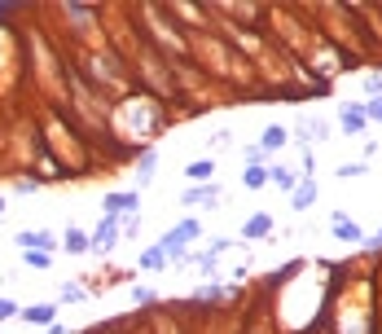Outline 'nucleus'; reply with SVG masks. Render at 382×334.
<instances>
[{"label":"nucleus","instance_id":"5","mask_svg":"<svg viewBox=\"0 0 382 334\" xmlns=\"http://www.w3.org/2000/svg\"><path fill=\"white\" fill-rule=\"evenodd\" d=\"M339 128L347 132V137H360V132L369 128V119H364V102H343L339 106Z\"/></svg>","mask_w":382,"mask_h":334},{"label":"nucleus","instance_id":"14","mask_svg":"<svg viewBox=\"0 0 382 334\" xmlns=\"http://www.w3.org/2000/svg\"><path fill=\"white\" fill-rule=\"evenodd\" d=\"M290 198H294V211H308L312 203H317V180L303 176V180H299V189H294Z\"/></svg>","mask_w":382,"mask_h":334},{"label":"nucleus","instance_id":"28","mask_svg":"<svg viewBox=\"0 0 382 334\" xmlns=\"http://www.w3.org/2000/svg\"><path fill=\"white\" fill-rule=\"evenodd\" d=\"M128 295H132V304H154V290L149 286H132Z\"/></svg>","mask_w":382,"mask_h":334},{"label":"nucleus","instance_id":"10","mask_svg":"<svg viewBox=\"0 0 382 334\" xmlns=\"http://www.w3.org/2000/svg\"><path fill=\"white\" fill-rule=\"evenodd\" d=\"M18 321H27V326H57V304H27Z\"/></svg>","mask_w":382,"mask_h":334},{"label":"nucleus","instance_id":"22","mask_svg":"<svg viewBox=\"0 0 382 334\" xmlns=\"http://www.w3.org/2000/svg\"><path fill=\"white\" fill-rule=\"evenodd\" d=\"M13 316H22V308L13 304L9 295H0V321H13Z\"/></svg>","mask_w":382,"mask_h":334},{"label":"nucleus","instance_id":"11","mask_svg":"<svg viewBox=\"0 0 382 334\" xmlns=\"http://www.w3.org/2000/svg\"><path fill=\"white\" fill-rule=\"evenodd\" d=\"M268 233H273V215L268 211H259V215H251V220L242 225V238L246 242H259V238H268Z\"/></svg>","mask_w":382,"mask_h":334},{"label":"nucleus","instance_id":"13","mask_svg":"<svg viewBox=\"0 0 382 334\" xmlns=\"http://www.w3.org/2000/svg\"><path fill=\"white\" fill-rule=\"evenodd\" d=\"M185 176H189V185H211V176H215V159H193L185 167Z\"/></svg>","mask_w":382,"mask_h":334},{"label":"nucleus","instance_id":"21","mask_svg":"<svg viewBox=\"0 0 382 334\" xmlns=\"http://www.w3.org/2000/svg\"><path fill=\"white\" fill-rule=\"evenodd\" d=\"M84 295H88V286H79V281H62V290H57V304H79Z\"/></svg>","mask_w":382,"mask_h":334},{"label":"nucleus","instance_id":"29","mask_svg":"<svg viewBox=\"0 0 382 334\" xmlns=\"http://www.w3.org/2000/svg\"><path fill=\"white\" fill-rule=\"evenodd\" d=\"M233 246V238H211V255H220V250Z\"/></svg>","mask_w":382,"mask_h":334},{"label":"nucleus","instance_id":"26","mask_svg":"<svg viewBox=\"0 0 382 334\" xmlns=\"http://www.w3.org/2000/svg\"><path fill=\"white\" fill-rule=\"evenodd\" d=\"M364 93H369V97H382V71H369V75H364Z\"/></svg>","mask_w":382,"mask_h":334},{"label":"nucleus","instance_id":"8","mask_svg":"<svg viewBox=\"0 0 382 334\" xmlns=\"http://www.w3.org/2000/svg\"><path fill=\"white\" fill-rule=\"evenodd\" d=\"M62 250H66V255H93V233L71 225V229L62 233Z\"/></svg>","mask_w":382,"mask_h":334},{"label":"nucleus","instance_id":"6","mask_svg":"<svg viewBox=\"0 0 382 334\" xmlns=\"http://www.w3.org/2000/svg\"><path fill=\"white\" fill-rule=\"evenodd\" d=\"M220 198H224L220 185H189L185 194H180V203H185V207H207V211H211V207H220Z\"/></svg>","mask_w":382,"mask_h":334},{"label":"nucleus","instance_id":"27","mask_svg":"<svg viewBox=\"0 0 382 334\" xmlns=\"http://www.w3.org/2000/svg\"><path fill=\"white\" fill-rule=\"evenodd\" d=\"M189 260H193V264H198V269H203L207 277L215 273V255H211V250H203V255H189Z\"/></svg>","mask_w":382,"mask_h":334},{"label":"nucleus","instance_id":"31","mask_svg":"<svg viewBox=\"0 0 382 334\" xmlns=\"http://www.w3.org/2000/svg\"><path fill=\"white\" fill-rule=\"evenodd\" d=\"M0 215H5V194H0Z\"/></svg>","mask_w":382,"mask_h":334},{"label":"nucleus","instance_id":"18","mask_svg":"<svg viewBox=\"0 0 382 334\" xmlns=\"http://www.w3.org/2000/svg\"><path fill=\"white\" fill-rule=\"evenodd\" d=\"M137 264H141V269H145V273H163V269H168V255H163V250H158V246H149V250H145V255H141Z\"/></svg>","mask_w":382,"mask_h":334},{"label":"nucleus","instance_id":"12","mask_svg":"<svg viewBox=\"0 0 382 334\" xmlns=\"http://www.w3.org/2000/svg\"><path fill=\"white\" fill-rule=\"evenodd\" d=\"M281 145H290V132L281 128V123H268V128H264V137H259V149H264V154H277Z\"/></svg>","mask_w":382,"mask_h":334},{"label":"nucleus","instance_id":"4","mask_svg":"<svg viewBox=\"0 0 382 334\" xmlns=\"http://www.w3.org/2000/svg\"><path fill=\"white\" fill-rule=\"evenodd\" d=\"M119 238H123L119 220H110V215H102V225L93 229V255H110V250L119 246Z\"/></svg>","mask_w":382,"mask_h":334},{"label":"nucleus","instance_id":"25","mask_svg":"<svg viewBox=\"0 0 382 334\" xmlns=\"http://www.w3.org/2000/svg\"><path fill=\"white\" fill-rule=\"evenodd\" d=\"M364 119H369V123H382V97H369V102H364Z\"/></svg>","mask_w":382,"mask_h":334},{"label":"nucleus","instance_id":"16","mask_svg":"<svg viewBox=\"0 0 382 334\" xmlns=\"http://www.w3.org/2000/svg\"><path fill=\"white\" fill-rule=\"evenodd\" d=\"M66 18H71L75 27H79V36L93 27V18H97V9H88V5H66Z\"/></svg>","mask_w":382,"mask_h":334},{"label":"nucleus","instance_id":"3","mask_svg":"<svg viewBox=\"0 0 382 334\" xmlns=\"http://www.w3.org/2000/svg\"><path fill=\"white\" fill-rule=\"evenodd\" d=\"M137 207H141L137 189H110V194H102V215H110V220H123V215H132Z\"/></svg>","mask_w":382,"mask_h":334},{"label":"nucleus","instance_id":"19","mask_svg":"<svg viewBox=\"0 0 382 334\" xmlns=\"http://www.w3.org/2000/svg\"><path fill=\"white\" fill-rule=\"evenodd\" d=\"M242 185H246V189H264V185H273V180H268V167H246V172H242Z\"/></svg>","mask_w":382,"mask_h":334},{"label":"nucleus","instance_id":"9","mask_svg":"<svg viewBox=\"0 0 382 334\" xmlns=\"http://www.w3.org/2000/svg\"><path fill=\"white\" fill-rule=\"evenodd\" d=\"M154 167H158V149H141L137 154V194L145 189V185H154Z\"/></svg>","mask_w":382,"mask_h":334},{"label":"nucleus","instance_id":"1","mask_svg":"<svg viewBox=\"0 0 382 334\" xmlns=\"http://www.w3.org/2000/svg\"><path fill=\"white\" fill-rule=\"evenodd\" d=\"M193 238H203V225H198L193 215H189V220H180L176 229L163 233V238H158V250H163V255H168L172 264H185V260H189V242H193Z\"/></svg>","mask_w":382,"mask_h":334},{"label":"nucleus","instance_id":"7","mask_svg":"<svg viewBox=\"0 0 382 334\" xmlns=\"http://www.w3.org/2000/svg\"><path fill=\"white\" fill-rule=\"evenodd\" d=\"M329 233H334V242H364V229L356 220H347L343 211L329 215Z\"/></svg>","mask_w":382,"mask_h":334},{"label":"nucleus","instance_id":"30","mask_svg":"<svg viewBox=\"0 0 382 334\" xmlns=\"http://www.w3.org/2000/svg\"><path fill=\"white\" fill-rule=\"evenodd\" d=\"M364 242H369V246H382V229L374 233V238H364Z\"/></svg>","mask_w":382,"mask_h":334},{"label":"nucleus","instance_id":"23","mask_svg":"<svg viewBox=\"0 0 382 334\" xmlns=\"http://www.w3.org/2000/svg\"><path fill=\"white\" fill-rule=\"evenodd\" d=\"M119 229H123V238H137V233H141V215H137V211H132V215H123V220H119Z\"/></svg>","mask_w":382,"mask_h":334},{"label":"nucleus","instance_id":"17","mask_svg":"<svg viewBox=\"0 0 382 334\" xmlns=\"http://www.w3.org/2000/svg\"><path fill=\"white\" fill-rule=\"evenodd\" d=\"M13 194H18V198H31V194H40L44 189V180L40 176H13V185H9Z\"/></svg>","mask_w":382,"mask_h":334},{"label":"nucleus","instance_id":"24","mask_svg":"<svg viewBox=\"0 0 382 334\" xmlns=\"http://www.w3.org/2000/svg\"><path fill=\"white\" fill-rule=\"evenodd\" d=\"M364 172H369V167H364L360 159H356V163H343V167H339V176H343V180H356V176H364Z\"/></svg>","mask_w":382,"mask_h":334},{"label":"nucleus","instance_id":"2","mask_svg":"<svg viewBox=\"0 0 382 334\" xmlns=\"http://www.w3.org/2000/svg\"><path fill=\"white\" fill-rule=\"evenodd\" d=\"M13 246H18V250H48V255H57L62 238H57L53 229H18V233H13Z\"/></svg>","mask_w":382,"mask_h":334},{"label":"nucleus","instance_id":"15","mask_svg":"<svg viewBox=\"0 0 382 334\" xmlns=\"http://www.w3.org/2000/svg\"><path fill=\"white\" fill-rule=\"evenodd\" d=\"M268 180H273V185H277V189H286V194H294V189H299V180H303V176H294V172H290V167H281V163H277V167H268Z\"/></svg>","mask_w":382,"mask_h":334},{"label":"nucleus","instance_id":"20","mask_svg":"<svg viewBox=\"0 0 382 334\" xmlns=\"http://www.w3.org/2000/svg\"><path fill=\"white\" fill-rule=\"evenodd\" d=\"M18 255H22L27 269H36V273H44L48 264H53V255H48V250H18Z\"/></svg>","mask_w":382,"mask_h":334}]
</instances>
